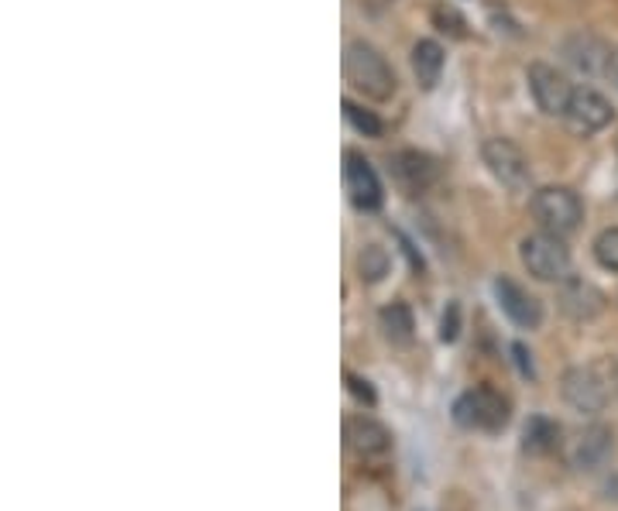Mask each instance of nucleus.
I'll use <instances>...</instances> for the list:
<instances>
[{
    "mask_svg": "<svg viewBox=\"0 0 618 511\" xmlns=\"http://www.w3.org/2000/svg\"><path fill=\"white\" fill-rule=\"evenodd\" d=\"M512 354H516V360H519V371H522L525 378H533V360H529L525 347H522V344H516V347H512Z\"/></svg>",
    "mask_w": 618,
    "mask_h": 511,
    "instance_id": "obj_25",
    "label": "nucleus"
},
{
    "mask_svg": "<svg viewBox=\"0 0 618 511\" xmlns=\"http://www.w3.org/2000/svg\"><path fill=\"white\" fill-rule=\"evenodd\" d=\"M344 76L368 100H389L395 94V83H399L395 69L386 63V55H381L368 42H350L347 45V52H344Z\"/></svg>",
    "mask_w": 618,
    "mask_h": 511,
    "instance_id": "obj_1",
    "label": "nucleus"
},
{
    "mask_svg": "<svg viewBox=\"0 0 618 511\" xmlns=\"http://www.w3.org/2000/svg\"><path fill=\"white\" fill-rule=\"evenodd\" d=\"M457 334H460V306L451 303L447 313H444V319H440V340H444V344H454Z\"/></svg>",
    "mask_w": 618,
    "mask_h": 511,
    "instance_id": "obj_24",
    "label": "nucleus"
},
{
    "mask_svg": "<svg viewBox=\"0 0 618 511\" xmlns=\"http://www.w3.org/2000/svg\"><path fill=\"white\" fill-rule=\"evenodd\" d=\"M344 439L347 446L355 449L361 460H375V457H386L392 449V433L378 423L371 415H350L344 423Z\"/></svg>",
    "mask_w": 618,
    "mask_h": 511,
    "instance_id": "obj_11",
    "label": "nucleus"
},
{
    "mask_svg": "<svg viewBox=\"0 0 618 511\" xmlns=\"http://www.w3.org/2000/svg\"><path fill=\"white\" fill-rule=\"evenodd\" d=\"M392 175L409 196H416V193H426L436 183L440 168L423 152H399V155H392Z\"/></svg>",
    "mask_w": 618,
    "mask_h": 511,
    "instance_id": "obj_13",
    "label": "nucleus"
},
{
    "mask_svg": "<svg viewBox=\"0 0 618 511\" xmlns=\"http://www.w3.org/2000/svg\"><path fill=\"white\" fill-rule=\"evenodd\" d=\"M529 79V94H533L536 107L546 113V117H564L567 107H571V97H574V86L571 79L561 73V69H553L546 63H533L525 73Z\"/></svg>",
    "mask_w": 618,
    "mask_h": 511,
    "instance_id": "obj_7",
    "label": "nucleus"
},
{
    "mask_svg": "<svg viewBox=\"0 0 618 511\" xmlns=\"http://www.w3.org/2000/svg\"><path fill=\"white\" fill-rule=\"evenodd\" d=\"M611 117H615V110H611V104L598 94V89L577 86L574 97H571V107H567V113H564V124H567L574 134L587 138V134L605 131V128L611 124Z\"/></svg>",
    "mask_w": 618,
    "mask_h": 511,
    "instance_id": "obj_9",
    "label": "nucleus"
},
{
    "mask_svg": "<svg viewBox=\"0 0 618 511\" xmlns=\"http://www.w3.org/2000/svg\"><path fill=\"white\" fill-rule=\"evenodd\" d=\"M344 117L350 120V128H355V131H361L365 138H378V134H381V120H378V117H375L371 110L358 107V104L344 100Z\"/></svg>",
    "mask_w": 618,
    "mask_h": 511,
    "instance_id": "obj_20",
    "label": "nucleus"
},
{
    "mask_svg": "<svg viewBox=\"0 0 618 511\" xmlns=\"http://www.w3.org/2000/svg\"><path fill=\"white\" fill-rule=\"evenodd\" d=\"M561 436H564L561 423H553V418H546V415H533L522 430V449L533 457H546L561 446Z\"/></svg>",
    "mask_w": 618,
    "mask_h": 511,
    "instance_id": "obj_17",
    "label": "nucleus"
},
{
    "mask_svg": "<svg viewBox=\"0 0 618 511\" xmlns=\"http://www.w3.org/2000/svg\"><path fill=\"white\" fill-rule=\"evenodd\" d=\"M529 209H533L536 224L546 230V233H556V237H567L581 227L584 220V206L577 199V193L564 189V186H546L533 196V203H529Z\"/></svg>",
    "mask_w": 618,
    "mask_h": 511,
    "instance_id": "obj_4",
    "label": "nucleus"
},
{
    "mask_svg": "<svg viewBox=\"0 0 618 511\" xmlns=\"http://www.w3.org/2000/svg\"><path fill=\"white\" fill-rule=\"evenodd\" d=\"M519 258L525 272L540 282H564L571 275V251L556 233H533L519 244Z\"/></svg>",
    "mask_w": 618,
    "mask_h": 511,
    "instance_id": "obj_3",
    "label": "nucleus"
},
{
    "mask_svg": "<svg viewBox=\"0 0 618 511\" xmlns=\"http://www.w3.org/2000/svg\"><path fill=\"white\" fill-rule=\"evenodd\" d=\"M389 268H392V258H389V251L381 248V244H368V248H361V254H358V275H361V282H381L389 275Z\"/></svg>",
    "mask_w": 618,
    "mask_h": 511,
    "instance_id": "obj_19",
    "label": "nucleus"
},
{
    "mask_svg": "<svg viewBox=\"0 0 618 511\" xmlns=\"http://www.w3.org/2000/svg\"><path fill=\"white\" fill-rule=\"evenodd\" d=\"M344 186H347L350 203H355L361 214H375V209H381V203H386L381 178L361 152L344 155Z\"/></svg>",
    "mask_w": 618,
    "mask_h": 511,
    "instance_id": "obj_8",
    "label": "nucleus"
},
{
    "mask_svg": "<svg viewBox=\"0 0 618 511\" xmlns=\"http://www.w3.org/2000/svg\"><path fill=\"white\" fill-rule=\"evenodd\" d=\"M378 323H381V334L399 347L412 344V337H416V319H412V309L405 303H389L378 313Z\"/></svg>",
    "mask_w": 618,
    "mask_h": 511,
    "instance_id": "obj_18",
    "label": "nucleus"
},
{
    "mask_svg": "<svg viewBox=\"0 0 618 511\" xmlns=\"http://www.w3.org/2000/svg\"><path fill=\"white\" fill-rule=\"evenodd\" d=\"M564 58L584 76H595V73H605L608 69V58H611V48L598 39V35H587V32H577L564 42Z\"/></svg>",
    "mask_w": 618,
    "mask_h": 511,
    "instance_id": "obj_15",
    "label": "nucleus"
},
{
    "mask_svg": "<svg viewBox=\"0 0 618 511\" xmlns=\"http://www.w3.org/2000/svg\"><path fill=\"white\" fill-rule=\"evenodd\" d=\"M611 457V430L595 423V426H587L574 446H571V467L574 470H584V474H592V470H601Z\"/></svg>",
    "mask_w": 618,
    "mask_h": 511,
    "instance_id": "obj_12",
    "label": "nucleus"
},
{
    "mask_svg": "<svg viewBox=\"0 0 618 511\" xmlns=\"http://www.w3.org/2000/svg\"><path fill=\"white\" fill-rule=\"evenodd\" d=\"M344 381H347V388H350V395H355L361 405H375L378 402V395H375V388H371V381L368 378H361V374H344Z\"/></svg>",
    "mask_w": 618,
    "mask_h": 511,
    "instance_id": "obj_23",
    "label": "nucleus"
},
{
    "mask_svg": "<svg viewBox=\"0 0 618 511\" xmlns=\"http://www.w3.org/2000/svg\"><path fill=\"white\" fill-rule=\"evenodd\" d=\"M444 66H447V55H444V48H440V42H433V39L416 42V48H412V76H416V83L423 89H433L440 83Z\"/></svg>",
    "mask_w": 618,
    "mask_h": 511,
    "instance_id": "obj_16",
    "label": "nucleus"
},
{
    "mask_svg": "<svg viewBox=\"0 0 618 511\" xmlns=\"http://www.w3.org/2000/svg\"><path fill=\"white\" fill-rule=\"evenodd\" d=\"M556 303H561V309L571 319L587 323L605 309V295H601V289H595L584 279H564V289H561V295H556Z\"/></svg>",
    "mask_w": 618,
    "mask_h": 511,
    "instance_id": "obj_14",
    "label": "nucleus"
},
{
    "mask_svg": "<svg viewBox=\"0 0 618 511\" xmlns=\"http://www.w3.org/2000/svg\"><path fill=\"white\" fill-rule=\"evenodd\" d=\"M561 395L564 402L581 415H598L608 405V384L595 368H567L561 378Z\"/></svg>",
    "mask_w": 618,
    "mask_h": 511,
    "instance_id": "obj_5",
    "label": "nucleus"
},
{
    "mask_svg": "<svg viewBox=\"0 0 618 511\" xmlns=\"http://www.w3.org/2000/svg\"><path fill=\"white\" fill-rule=\"evenodd\" d=\"M495 298H498V306H502V313L519 326V329H540V323H543V303L540 298L529 292V289H522L519 282H512V279H495Z\"/></svg>",
    "mask_w": 618,
    "mask_h": 511,
    "instance_id": "obj_10",
    "label": "nucleus"
},
{
    "mask_svg": "<svg viewBox=\"0 0 618 511\" xmlns=\"http://www.w3.org/2000/svg\"><path fill=\"white\" fill-rule=\"evenodd\" d=\"M433 21H436L440 32H447V35H454V39H464V35H467V21H464V18L457 14V8H451V4L433 8Z\"/></svg>",
    "mask_w": 618,
    "mask_h": 511,
    "instance_id": "obj_22",
    "label": "nucleus"
},
{
    "mask_svg": "<svg viewBox=\"0 0 618 511\" xmlns=\"http://www.w3.org/2000/svg\"><path fill=\"white\" fill-rule=\"evenodd\" d=\"M595 258L608 272H618V227H608L595 237Z\"/></svg>",
    "mask_w": 618,
    "mask_h": 511,
    "instance_id": "obj_21",
    "label": "nucleus"
},
{
    "mask_svg": "<svg viewBox=\"0 0 618 511\" xmlns=\"http://www.w3.org/2000/svg\"><path fill=\"white\" fill-rule=\"evenodd\" d=\"M605 76L611 79V86L618 89V48L611 52V58H608V69H605Z\"/></svg>",
    "mask_w": 618,
    "mask_h": 511,
    "instance_id": "obj_26",
    "label": "nucleus"
},
{
    "mask_svg": "<svg viewBox=\"0 0 618 511\" xmlns=\"http://www.w3.org/2000/svg\"><path fill=\"white\" fill-rule=\"evenodd\" d=\"M454 418L464 430H481V433H502L509 426V402L495 392V388H470L454 402Z\"/></svg>",
    "mask_w": 618,
    "mask_h": 511,
    "instance_id": "obj_2",
    "label": "nucleus"
},
{
    "mask_svg": "<svg viewBox=\"0 0 618 511\" xmlns=\"http://www.w3.org/2000/svg\"><path fill=\"white\" fill-rule=\"evenodd\" d=\"M481 159H485L488 172L506 189L519 193V189L529 186V159L522 155V148L512 144L509 138H488L485 148H481Z\"/></svg>",
    "mask_w": 618,
    "mask_h": 511,
    "instance_id": "obj_6",
    "label": "nucleus"
}]
</instances>
